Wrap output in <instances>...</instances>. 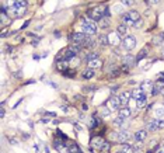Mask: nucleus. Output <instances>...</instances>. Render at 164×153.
I'll return each mask as SVG.
<instances>
[{
	"instance_id": "nucleus-1",
	"label": "nucleus",
	"mask_w": 164,
	"mask_h": 153,
	"mask_svg": "<svg viewBox=\"0 0 164 153\" xmlns=\"http://www.w3.org/2000/svg\"><path fill=\"white\" fill-rule=\"evenodd\" d=\"M105 17H108V7L107 6L93 7L89 11V18H91L93 21H101Z\"/></svg>"
},
{
	"instance_id": "nucleus-2",
	"label": "nucleus",
	"mask_w": 164,
	"mask_h": 153,
	"mask_svg": "<svg viewBox=\"0 0 164 153\" xmlns=\"http://www.w3.org/2000/svg\"><path fill=\"white\" fill-rule=\"evenodd\" d=\"M82 28H83V34L86 35H94L97 34V30H98V25L95 21H93L89 17H84L82 20Z\"/></svg>"
},
{
	"instance_id": "nucleus-3",
	"label": "nucleus",
	"mask_w": 164,
	"mask_h": 153,
	"mask_svg": "<svg viewBox=\"0 0 164 153\" xmlns=\"http://www.w3.org/2000/svg\"><path fill=\"white\" fill-rule=\"evenodd\" d=\"M111 138L114 140H116V142H122V143H126L129 139L132 138V135L128 132V131H125V129H121L118 131V132H114L111 133Z\"/></svg>"
},
{
	"instance_id": "nucleus-4",
	"label": "nucleus",
	"mask_w": 164,
	"mask_h": 153,
	"mask_svg": "<svg viewBox=\"0 0 164 153\" xmlns=\"http://www.w3.org/2000/svg\"><path fill=\"white\" fill-rule=\"evenodd\" d=\"M122 47L126 51H132L136 47V37H133V35H126V37H124V40H122Z\"/></svg>"
},
{
	"instance_id": "nucleus-5",
	"label": "nucleus",
	"mask_w": 164,
	"mask_h": 153,
	"mask_svg": "<svg viewBox=\"0 0 164 153\" xmlns=\"http://www.w3.org/2000/svg\"><path fill=\"white\" fill-rule=\"evenodd\" d=\"M105 107H107L111 113H114V111H119L121 110V103H119L118 97H109Z\"/></svg>"
},
{
	"instance_id": "nucleus-6",
	"label": "nucleus",
	"mask_w": 164,
	"mask_h": 153,
	"mask_svg": "<svg viewBox=\"0 0 164 153\" xmlns=\"http://www.w3.org/2000/svg\"><path fill=\"white\" fill-rule=\"evenodd\" d=\"M104 143H105V140L102 139L101 136H94L91 139V143H90V145H91V149L93 150H101V147L104 146Z\"/></svg>"
},
{
	"instance_id": "nucleus-7",
	"label": "nucleus",
	"mask_w": 164,
	"mask_h": 153,
	"mask_svg": "<svg viewBox=\"0 0 164 153\" xmlns=\"http://www.w3.org/2000/svg\"><path fill=\"white\" fill-rule=\"evenodd\" d=\"M146 138H147V131L146 129H139V131H136L135 135H133V139L136 140V142H139V143L144 142Z\"/></svg>"
},
{
	"instance_id": "nucleus-8",
	"label": "nucleus",
	"mask_w": 164,
	"mask_h": 153,
	"mask_svg": "<svg viewBox=\"0 0 164 153\" xmlns=\"http://www.w3.org/2000/svg\"><path fill=\"white\" fill-rule=\"evenodd\" d=\"M53 147H55L59 153H69V147L66 146V145H63L62 140H59V139L53 140Z\"/></svg>"
},
{
	"instance_id": "nucleus-9",
	"label": "nucleus",
	"mask_w": 164,
	"mask_h": 153,
	"mask_svg": "<svg viewBox=\"0 0 164 153\" xmlns=\"http://www.w3.org/2000/svg\"><path fill=\"white\" fill-rule=\"evenodd\" d=\"M131 98H132V96L129 91H122L118 96V100H119V103H121V105H126V104L131 101Z\"/></svg>"
},
{
	"instance_id": "nucleus-10",
	"label": "nucleus",
	"mask_w": 164,
	"mask_h": 153,
	"mask_svg": "<svg viewBox=\"0 0 164 153\" xmlns=\"http://www.w3.org/2000/svg\"><path fill=\"white\" fill-rule=\"evenodd\" d=\"M122 63L125 65V66H135L136 65V59H135L133 56H131V55H128V56H124L122 58Z\"/></svg>"
},
{
	"instance_id": "nucleus-11",
	"label": "nucleus",
	"mask_w": 164,
	"mask_h": 153,
	"mask_svg": "<svg viewBox=\"0 0 164 153\" xmlns=\"http://www.w3.org/2000/svg\"><path fill=\"white\" fill-rule=\"evenodd\" d=\"M164 89V84L163 83H156L153 84V87H151V96H157L158 93H161Z\"/></svg>"
},
{
	"instance_id": "nucleus-12",
	"label": "nucleus",
	"mask_w": 164,
	"mask_h": 153,
	"mask_svg": "<svg viewBox=\"0 0 164 153\" xmlns=\"http://www.w3.org/2000/svg\"><path fill=\"white\" fill-rule=\"evenodd\" d=\"M131 114H132V110L128 108V107H122L121 110H119V117H122L125 120H128L129 117H131Z\"/></svg>"
},
{
	"instance_id": "nucleus-13",
	"label": "nucleus",
	"mask_w": 164,
	"mask_h": 153,
	"mask_svg": "<svg viewBox=\"0 0 164 153\" xmlns=\"http://www.w3.org/2000/svg\"><path fill=\"white\" fill-rule=\"evenodd\" d=\"M102 65V62H101V59L100 58H97V59H93V60H90V62H87V66L90 67V69H97V67H100Z\"/></svg>"
},
{
	"instance_id": "nucleus-14",
	"label": "nucleus",
	"mask_w": 164,
	"mask_h": 153,
	"mask_svg": "<svg viewBox=\"0 0 164 153\" xmlns=\"http://www.w3.org/2000/svg\"><path fill=\"white\" fill-rule=\"evenodd\" d=\"M121 18H122V24H124V25H135V23L133 21H132V18L131 17L128 16V13H125V14H122L121 16Z\"/></svg>"
},
{
	"instance_id": "nucleus-15",
	"label": "nucleus",
	"mask_w": 164,
	"mask_h": 153,
	"mask_svg": "<svg viewBox=\"0 0 164 153\" xmlns=\"http://www.w3.org/2000/svg\"><path fill=\"white\" fill-rule=\"evenodd\" d=\"M83 79H93V77L95 76V73H94V69H90V67H87V69L84 70V72H83Z\"/></svg>"
},
{
	"instance_id": "nucleus-16",
	"label": "nucleus",
	"mask_w": 164,
	"mask_h": 153,
	"mask_svg": "<svg viewBox=\"0 0 164 153\" xmlns=\"http://www.w3.org/2000/svg\"><path fill=\"white\" fill-rule=\"evenodd\" d=\"M147 128L149 131H151V132H154V131H158V128H157V118H154V120H151V121H149L147 122Z\"/></svg>"
},
{
	"instance_id": "nucleus-17",
	"label": "nucleus",
	"mask_w": 164,
	"mask_h": 153,
	"mask_svg": "<svg viewBox=\"0 0 164 153\" xmlns=\"http://www.w3.org/2000/svg\"><path fill=\"white\" fill-rule=\"evenodd\" d=\"M128 16L132 18V21H133V23H138L139 20H142V18H140V14H139L136 10H131V11H128Z\"/></svg>"
},
{
	"instance_id": "nucleus-18",
	"label": "nucleus",
	"mask_w": 164,
	"mask_h": 153,
	"mask_svg": "<svg viewBox=\"0 0 164 153\" xmlns=\"http://www.w3.org/2000/svg\"><path fill=\"white\" fill-rule=\"evenodd\" d=\"M118 153H135L133 147L131 146V145H126V143H124L121 146V149L118 150Z\"/></svg>"
},
{
	"instance_id": "nucleus-19",
	"label": "nucleus",
	"mask_w": 164,
	"mask_h": 153,
	"mask_svg": "<svg viewBox=\"0 0 164 153\" xmlns=\"http://www.w3.org/2000/svg\"><path fill=\"white\" fill-rule=\"evenodd\" d=\"M118 34L115 33V34H109L108 35V42L111 44V45H118L119 44V40H118Z\"/></svg>"
},
{
	"instance_id": "nucleus-20",
	"label": "nucleus",
	"mask_w": 164,
	"mask_h": 153,
	"mask_svg": "<svg viewBox=\"0 0 164 153\" xmlns=\"http://www.w3.org/2000/svg\"><path fill=\"white\" fill-rule=\"evenodd\" d=\"M154 115L157 120H164V107H157L154 110Z\"/></svg>"
},
{
	"instance_id": "nucleus-21",
	"label": "nucleus",
	"mask_w": 164,
	"mask_h": 153,
	"mask_svg": "<svg viewBox=\"0 0 164 153\" xmlns=\"http://www.w3.org/2000/svg\"><path fill=\"white\" fill-rule=\"evenodd\" d=\"M144 94H146V93H143L140 89H138V90H133V91L131 93V96L133 97V100H139V98H142Z\"/></svg>"
},
{
	"instance_id": "nucleus-22",
	"label": "nucleus",
	"mask_w": 164,
	"mask_h": 153,
	"mask_svg": "<svg viewBox=\"0 0 164 153\" xmlns=\"http://www.w3.org/2000/svg\"><path fill=\"white\" fill-rule=\"evenodd\" d=\"M56 67H58V69L59 70H65V69H67V67H69V62H67V60H58V63H56Z\"/></svg>"
},
{
	"instance_id": "nucleus-23",
	"label": "nucleus",
	"mask_w": 164,
	"mask_h": 153,
	"mask_svg": "<svg viewBox=\"0 0 164 153\" xmlns=\"http://www.w3.org/2000/svg\"><path fill=\"white\" fill-rule=\"evenodd\" d=\"M146 104H147V96L144 94L142 98H139V100H138V108H144V107H146Z\"/></svg>"
},
{
	"instance_id": "nucleus-24",
	"label": "nucleus",
	"mask_w": 164,
	"mask_h": 153,
	"mask_svg": "<svg viewBox=\"0 0 164 153\" xmlns=\"http://www.w3.org/2000/svg\"><path fill=\"white\" fill-rule=\"evenodd\" d=\"M126 31H128V28H126V25H124V24L116 27V34H118V35H126Z\"/></svg>"
},
{
	"instance_id": "nucleus-25",
	"label": "nucleus",
	"mask_w": 164,
	"mask_h": 153,
	"mask_svg": "<svg viewBox=\"0 0 164 153\" xmlns=\"http://www.w3.org/2000/svg\"><path fill=\"white\" fill-rule=\"evenodd\" d=\"M67 62H69V66L70 67H76V66H79V65H80V59L77 56H73L72 59L67 60Z\"/></svg>"
},
{
	"instance_id": "nucleus-26",
	"label": "nucleus",
	"mask_w": 164,
	"mask_h": 153,
	"mask_svg": "<svg viewBox=\"0 0 164 153\" xmlns=\"http://www.w3.org/2000/svg\"><path fill=\"white\" fill-rule=\"evenodd\" d=\"M125 118H122V117H118V118H115L114 120V125L115 127H118V128H122V125L125 124Z\"/></svg>"
},
{
	"instance_id": "nucleus-27",
	"label": "nucleus",
	"mask_w": 164,
	"mask_h": 153,
	"mask_svg": "<svg viewBox=\"0 0 164 153\" xmlns=\"http://www.w3.org/2000/svg\"><path fill=\"white\" fill-rule=\"evenodd\" d=\"M109 149H111V143H109V142H107V140H105L104 146L101 147V150H100V153H108V152H109Z\"/></svg>"
},
{
	"instance_id": "nucleus-28",
	"label": "nucleus",
	"mask_w": 164,
	"mask_h": 153,
	"mask_svg": "<svg viewBox=\"0 0 164 153\" xmlns=\"http://www.w3.org/2000/svg\"><path fill=\"white\" fill-rule=\"evenodd\" d=\"M98 44H101V45H108V35H100L98 38Z\"/></svg>"
},
{
	"instance_id": "nucleus-29",
	"label": "nucleus",
	"mask_w": 164,
	"mask_h": 153,
	"mask_svg": "<svg viewBox=\"0 0 164 153\" xmlns=\"http://www.w3.org/2000/svg\"><path fill=\"white\" fill-rule=\"evenodd\" d=\"M82 48H83V47H80V45H77V44H72V45H70V48H69V49L72 51V52L76 55V53L79 52V51L82 49Z\"/></svg>"
},
{
	"instance_id": "nucleus-30",
	"label": "nucleus",
	"mask_w": 164,
	"mask_h": 153,
	"mask_svg": "<svg viewBox=\"0 0 164 153\" xmlns=\"http://www.w3.org/2000/svg\"><path fill=\"white\" fill-rule=\"evenodd\" d=\"M97 58H98V53H97V52H91V53H89V55L86 56V59H87V62H90V60L97 59Z\"/></svg>"
},
{
	"instance_id": "nucleus-31",
	"label": "nucleus",
	"mask_w": 164,
	"mask_h": 153,
	"mask_svg": "<svg viewBox=\"0 0 164 153\" xmlns=\"http://www.w3.org/2000/svg\"><path fill=\"white\" fill-rule=\"evenodd\" d=\"M69 153H82V150H80V147L77 145H73V146L69 147Z\"/></svg>"
},
{
	"instance_id": "nucleus-32",
	"label": "nucleus",
	"mask_w": 164,
	"mask_h": 153,
	"mask_svg": "<svg viewBox=\"0 0 164 153\" xmlns=\"http://www.w3.org/2000/svg\"><path fill=\"white\" fill-rule=\"evenodd\" d=\"M13 4L14 6H17V7H27V2H21V0H17V2H13Z\"/></svg>"
},
{
	"instance_id": "nucleus-33",
	"label": "nucleus",
	"mask_w": 164,
	"mask_h": 153,
	"mask_svg": "<svg viewBox=\"0 0 164 153\" xmlns=\"http://www.w3.org/2000/svg\"><path fill=\"white\" fill-rule=\"evenodd\" d=\"M146 55H147V52H146V49H142V51H140V53H139V55H138V58H136V60H138V62H139V60H140V59H143V58L146 56Z\"/></svg>"
},
{
	"instance_id": "nucleus-34",
	"label": "nucleus",
	"mask_w": 164,
	"mask_h": 153,
	"mask_svg": "<svg viewBox=\"0 0 164 153\" xmlns=\"http://www.w3.org/2000/svg\"><path fill=\"white\" fill-rule=\"evenodd\" d=\"M149 83H150V82H144V83L140 86V90H142V91H143V93H144V91H146V89H149V86H150V84H149Z\"/></svg>"
},
{
	"instance_id": "nucleus-35",
	"label": "nucleus",
	"mask_w": 164,
	"mask_h": 153,
	"mask_svg": "<svg viewBox=\"0 0 164 153\" xmlns=\"http://www.w3.org/2000/svg\"><path fill=\"white\" fill-rule=\"evenodd\" d=\"M157 128L158 129H164V120H157Z\"/></svg>"
},
{
	"instance_id": "nucleus-36",
	"label": "nucleus",
	"mask_w": 164,
	"mask_h": 153,
	"mask_svg": "<svg viewBox=\"0 0 164 153\" xmlns=\"http://www.w3.org/2000/svg\"><path fill=\"white\" fill-rule=\"evenodd\" d=\"M156 153H164V146L163 145H160V146L156 149Z\"/></svg>"
},
{
	"instance_id": "nucleus-37",
	"label": "nucleus",
	"mask_w": 164,
	"mask_h": 153,
	"mask_svg": "<svg viewBox=\"0 0 164 153\" xmlns=\"http://www.w3.org/2000/svg\"><path fill=\"white\" fill-rule=\"evenodd\" d=\"M122 4H124V6H131L132 2H122Z\"/></svg>"
},
{
	"instance_id": "nucleus-38",
	"label": "nucleus",
	"mask_w": 164,
	"mask_h": 153,
	"mask_svg": "<svg viewBox=\"0 0 164 153\" xmlns=\"http://www.w3.org/2000/svg\"><path fill=\"white\" fill-rule=\"evenodd\" d=\"M0 117H2V118H4V108H2V111H0Z\"/></svg>"
},
{
	"instance_id": "nucleus-39",
	"label": "nucleus",
	"mask_w": 164,
	"mask_h": 153,
	"mask_svg": "<svg viewBox=\"0 0 164 153\" xmlns=\"http://www.w3.org/2000/svg\"><path fill=\"white\" fill-rule=\"evenodd\" d=\"M147 4H157V2H146Z\"/></svg>"
},
{
	"instance_id": "nucleus-40",
	"label": "nucleus",
	"mask_w": 164,
	"mask_h": 153,
	"mask_svg": "<svg viewBox=\"0 0 164 153\" xmlns=\"http://www.w3.org/2000/svg\"><path fill=\"white\" fill-rule=\"evenodd\" d=\"M161 94H163V97H164V89H163V91H161Z\"/></svg>"
},
{
	"instance_id": "nucleus-41",
	"label": "nucleus",
	"mask_w": 164,
	"mask_h": 153,
	"mask_svg": "<svg viewBox=\"0 0 164 153\" xmlns=\"http://www.w3.org/2000/svg\"><path fill=\"white\" fill-rule=\"evenodd\" d=\"M161 37H163V38H164V33H163V34H161Z\"/></svg>"
},
{
	"instance_id": "nucleus-42",
	"label": "nucleus",
	"mask_w": 164,
	"mask_h": 153,
	"mask_svg": "<svg viewBox=\"0 0 164 153\" xmlns=\"http://www.w3.org/2000/svg\"><path fill=\"white\" fill-rule=\"evenodd\" d=\"M161 145H163V146H164V140H163V143H161Z\"/></svg>"
},
{
	"instance_id": "nucleus-43",
	"label": "nucleus",
	"mask_w": 164,
	"mask_h": 153,
	"mask_svg": "<svg viewBox=\"0 0 164 153\" xmlns=\"http://www.w3.org/2000/svg\"><path fill=\"white\" fill-rule=\"evenodd\" d=\"M163 58H164V51H163Z\"/></svg>"
},
{
	"instance_id": "nucleus-44",
	"label": "nucleus",
	"mask_w": 164,
	"mask_h": 153,
	"mask_svg": "<svg viewBox=\"0 0 164 153\" xmlns=\"http://www.w3.org/2000/svg\"><path fill=\"white\" fill-rule=\"evenodd\" d=\"M163 107H164V103H163Z\"/></svg>"
}]
</instances>
